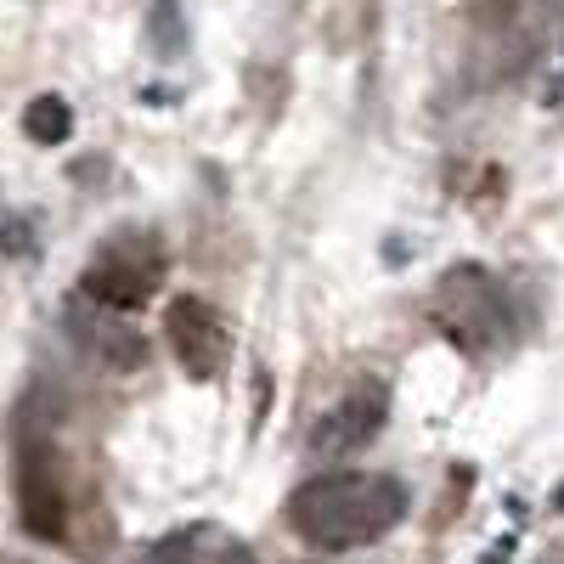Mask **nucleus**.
<instances>
[{
	"mask_svg": "<svg viewBox=\"0 0 564 564\" xmlns=\"http://www.w3.org/2000/svg\"><path fill=\"white\" fill-rule=\"evenodd\" d=\"M406 513V491L390 475H361V468H345V475H322L311 486L294 491L289 520L311 547H367L401 525Z\"/></svg>",
	"mask_w": 564,
	"mask_h": 564,
	"instance_id": "obj_1",
	"label": "nucleus"
},
{
	"mask_svg": "<svg viewBox=\"0 0 564 564\" xmlns=\"http://www.w3.org/2000/svg\"><path fill=\"white\" fill-rule=\"evenodd\" d=\"M164 282V249L148 231H119L85 265V294L108 311H141Z\"/></svg>",
	"mask_w": 564,
	"mask_h": 564,
	"instance_id": "obj_2",
	"label": "nucleus"
},
{
	"mask_svg": "<svg viewBox=\"0 0 564 564\" xmlns=\"http://www.w3.org/2000/svg\"><path fill=\"white\" fill-rule=\"evenodd\" d=\"M170 350L193 379H215V372L226 367V356H231V327L209 300L181 294L170 305Z\"/></svg>",
	"mask_w": 564,
	"mask_h": 564,
	"instance_id": "obj_3",
	"label": "nucleus"
},
{
	"mask_svg": "<svg viewBox=\"0 0 564 564\" xmlns=\"http://www.w3.org/2000/svg\"><path fill=\"white\" fill-rule=\"evenodd\" d=\"M435 316H441V327H446L452 339H463V345H486L497 327H502V305H497L491 276L475 271V265L446 271L441 294H435Z\"/></svg>",
	"mask_w": 564,
	"mask_h": 564,
	"instance_id": "obj_4",
	"label": "nucleus"
},
{
	"mask_svg": "<svg viewBox=\"0 0 564 564\" xmlns=\"http://www.w3.org/2000/svg\"><path fill=\"white\" fill-rule=\"evenodd\" d=\"M384 412H390V395L379 384L367 390H350L339 406H327L311 430V452L316 457H345V452H361L372 435L384 430Z\"/></svg>",
	"mask_w": 564,
	"mask_h": 564,
	"instance_id": "obj_5",
	"label": "nucleus"
},
{
	"mask_svg": "<svg viewBox=\"0 0 564 564\" xmlns=\"http://www.w3.org/2000/svg\"><path fill=\"white\" fill-rule=\"evenodd\" d=\"M18 513H23V531L40 536V542H57L68 531L63 480H57L52 452H45V446H23V463H18Z\"/></svg>",
	"mask_w": 564,
	"mask_h": 564,
	"instance_id": "obj_6",
	"label": "nucleus"
},
{
	"mask_svg": "<svg viewBox=\"0 0 564 564\" xmlns=\"http://www.w3.org/2000/svg\"><path fill=\"white\" fill-rule=\"evenodd\" d=\"M23 135L29 141H40V148H57V141H68L74 135V108L63 102V97H34L29 108H23Z\"/></svg>",
	"mask_w": 564,
	"mask_h": 564,
	"instance_id": "obj_7",
	"label": "nucleus"
},
{
	"mask_svg": "<svg viewBox=\"0 0 564 564\" xmlns=\"http://www.w3.org/2000/svg\"><path fill=\"white\" fill-rule=\"evenodd\" d=\"M153 40H159L164 57H175L181 45H186V34H181V23H175V0H159V7H153Z\"/></svg>",
	"mask_w": 564,
	"mask_h": 564,
	"instance_id": "obj_8",
	"label": "nucleus"
},
{
	"mask_svg": "<svg viewBox=\"0 0 564 564\" xmlns=\"http://www.w3.org/2000/svg\"><path fill=\"white\" fill-rule=\"evenodd\" d=\"M193 542H198V531H175V536H164L141 564H193Z\"/></svg>",
	"mask_w": 564,
	"mask_h": 564,
	"instance_id": "obj_9",
	"label": "nucleus"
},
{
	"mask_svg": "<svg viewBox=\"0 0 564 564\" xmlns=\"http://www.w3.org/2000/svg\"><path fill=\"white\" fill-rule=\"evenodd\" d=\"M220 564H254V558H249V547H231V553H226Z\"/></svg>",
	"mask_w": 564,
	"mask_h": 564,
	"instance_id": "obj_10",
	"label": "nucleus"
}]
</instances>
